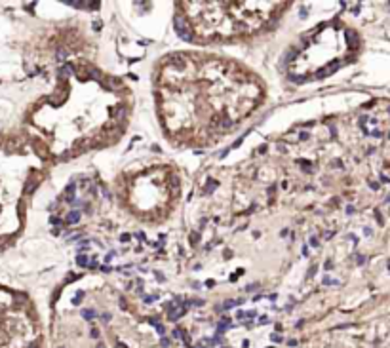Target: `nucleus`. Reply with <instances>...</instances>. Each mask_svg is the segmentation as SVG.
Returning <instances> with one entry per match:
<instances>
[{"instance_id":"3","label":"nucleus","mask_w":390,"mask_h":348,"mask_svg":"<svg viewBox=\"0 0 390 348\" xmlns=\"http://www.w3.org/2000/svg\"><path fill=\"white\" fill-rule=\"evenodd\" d=\"M219 126H221V130H230V126H232V122H230V120H223V122H221V124H219Z\"/></svg>"},{"instance_id":"6","label":"nucleus","mask_w":390,"mask_h":348,"mask_svg":"<svg viewBox=\"0 0 390 348\" xmlns=\"http://www.w3.org/2000/svg\"><path fill=\"white\" fill-rule=\"evenodd\" d=\"M156 329H158V333H160V335H164V331H166V329H164V325H160V323L156 325Z\"/></svg>"},{"instance_id":"12","label":"nucleus","mask_w":390,"mask_h":348,"mask_svg":"<svg viewBox=\"0 0 390 348\" xmlns=\"http://www.w3.org/2000/svg\"><path fill=\"white\" fill-rule=\"evenodd\" d=\"M386 202H390V196H388V198H386Z\"/></svg>"},{"instance_id":"9","label":"nucleus","mask_w":390,"mask_h":348,"mask_svg":"<svg viewBox=\"0 0 390 348\" xmlns=\"http://www.w3.org/2000/svg\"><path fill=\"white\" fill-rule=\"evenodd\" d=\"M91 337H93V339H97V337H99V333H97V329H91Z\"/></svg>"},{"instance_id":"5","label":"nucleus","mask_w":390,"mask_h":348,"mask_svg":"<svg viewBox=\"0 0 390 348\" xmlns=\"http://www.w3.org/2000/svg\"><path fill=\"white\" fill-rule=\"evenodd\" d=\"M86 262H88V259L84 257V255H78V265H82V266H84Z\"/></svg>"},{"instance_id":"14","label":"nucleus","mask_w":390,"mask_h":348,"mask_svg":"<svg viewBox=\"0 0 390 348\" xmlns=\"http://www.w3.org/2000/svg\"><path fill=\"white\" fill-rule=\"evenodd\" d=\"M61 348H65V346H61Z\"/></svg>"},{"instance_id":"11","label":"nucleus","mask_w":390,"mask_h":348,"mask_svg":"<svg viewBox=\"0 0 390 348\" xmlns=\"http://www.w3.org/2000/svg\"><path fill=\"white\" fill-rule=\"evenodd\" d=\"M97 348H105V344H103V343H99V344H97Z\"/></svg>"},{"instance_id":"4","label":"nucleus","mask_w":390,"mask_h":348,"mask_svg":"<svg viewBox=\"0 0 390 348\" xmlns=\"http://www.w3.org/2000/svg\"><path fill=\"white\" fill-rule=\"evenodd\" d=\"M82 314H84V318H86V319H91V318L95 316V312H93V310H84Z\"/></svg>"},{"instance_id":"8","label":"nucleus","mask_w":390,"mask_h":348,"mask_svg":"<svg viewBox=\"0 0 390 348\" xmlns=\"http://www.w3.org/2000/svg\"><path fill=\"white\" fill-rule=\"evenodd\" d=\"M103 322H110V314H103Z\"/></svg>"},{"instance_id":"2","label":"nucleus","mask_w":390,"mask_h":348,"mask_svg":"<svg viewBox=\"0 0 390 348\" xmlns=\"http://www.w3.org/2000/svg\"><path fill=\"white\" fill-rule=\"evenodd\" d=\"M78 219H80V213L78 211H74V213H69V217H67V223L69 225H73V223H76Z\"/></svg>"},{"instance_id":"1","label":"nucleus","mask_w":390,"mask_h":348,"mask_svg":"<svg viewBox=\"0 0 390 348\" xmlns=\"http://www.w3.org/2000/svg\"><path fill=\"white\" fill-rule=\"evenodd\" d=\"M4 297H0L2 301ZM25 297H15L12 306L4 308L0 302V348H31L36 340H25L31 333V323L21 314V304Z\"/></svg>"},{"instance_id":"13","label":"nucleus","mask_w":390,"mask_h":348,"mask_svg":"<svg viewBox=\"0 0 390 348\" xmlns=\"http://www.w3.org/2000/svg\"><path fill=\"white\" fill-rule=\"evenodd\" d=\"M388 268H390V261H388Z\"/></svg>"},{"instance_id":"7","label":"nucleus","mask_w":390,"mask_h":348,"mask_svg":"<svg viewBox=\"0 0 390 348\" xmlns=\"http://www.w3.org/2000/svg\"><path fill=\"white\" fill-rule=\"evenodd\" d=\"M270 339H272V340H274V343H280V340H282V339H280V335H272V337H270Z\"/></svg>"},{"instance_id":"10","label":"nucleus","mask_w":390,"mask_h":348,"mask_svg":"<svg viewBox=\"0 0 390 348\" xmlns=\"http://www.w3.org/2000/svg\"><path fill=\"white\" fill-rule=\"evenodd\" d=\"M116 348H127V346H126V344H122V343H118V344H116Z\"/></svg>"}]
</instances>
